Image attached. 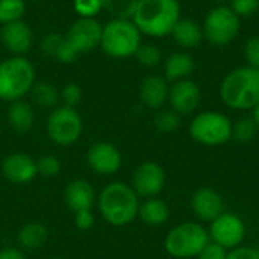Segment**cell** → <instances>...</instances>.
<instances>
[{
	"instance_id": "obj_1",
	"label": "cell",
	"mask_w": 259,
	"mask_h": 259,
	"mask_svg": "<svg viewBox=\"0 0 259 259\" xmlns=\"http://www.w3.org/2000/svg\"><path fill=\"white\" fill-rule=\"evenodd\" d=\"M179 18V0H138L132 21L141 35L164 38L171 33Z\"/></svg>"
},
{
	"instance_id": "obj_2",
	"label": "cell",
	"mask_w": 259,
	"mask_h": 259,
	"mask_svg": "<svg viewBox=\"0 0 259 259\" xmlns=\"http://www.w3.org/2000/svg\"><path fill=\"white\" fill-rule=\"evenodd\" d=\"M99 211L106 223L115 228L127 226L138 217L140 199L126 182H111L99 194Z\"/></svg>"
},
{
	"instance_id": "obj_3",
	"label": "cell",
	"mask_w": 259,
	"mask_h": 259,
	"mask_svg": "<svg viewBox=\"0 0 259 259\" xmlns=\"http://www.w3.org/2000/svg\"><path fill=\"white\" fill-rule=\"evenodd\" d=\"M220 99L232 109H253L259 102L258 68L244 65L228 73L220 85Z\"/></svg>"
},
{
	"instance_id": "obj_4",
	"label": "cell",
	"mask_w": 259,
	"mask_h": 259,
	"mask_svg": "<svg viewBox=\"0 0 259 259\" xmlns=\"http://www.w3.org/2000/svg\"><path fill=\"white\" fill-rule=\"evenodd\" d=\"M35 83V68L23 56L8 58L0 62V99L5 102L21 100Z\"/></svg>"
},
{
	"instance_id": "obj_5",
	"label": "cell",
	"mask_w": 259,
	"mask_h": 259,
	"mask_svg": "<svg viewBox=\"0 0 259 259\" xmlns=\"http://www.w3.org/2000/svg\"><path fill=\"white\" fill-rule=\"evenodd\" d=\"M209 241V234L200 223L182 222L168 231L164 247L170 256L176 259L197 258Z\"/></svg>"
},
{
	"instance_id": "obj_6",
	"label": "cell",
	"mask_w": 259,
	"mask_h": 259,
	"mask_svg": "<svg viewBox=\"0 0 259 259\" xmlns=\"http://www.w3.org/2000/svg\"><path fill=\"white\" fill-rule=\"evenodd\" d=\"M141 44V32L132 20L112 18L103 26L100 46L112 58L134 56Z\"/></svg>"
},
{
	"instance_id": "obj_7",
	"label": "cell",
	"mask_w": 259,
	"mask_h": 259,
	"mask_svg": "<svg viewBox=\"0 0 259 259\" xmlns=\"http://www.w3.org/2000/svg\"><path fill=\"white\" fill-rule=\"evenodd\" d=\"M190 135L203 146H222L232 140V123L222 112L205 111L191 120Z\"/></svg>"
},
{
	"instance_id": "obj_8",
	"label": "cell",
	"mask_w": 259,
	"mask_h": 259,
	"mask_svg": "<svg viewBox=\"0 0 259 259\" xmlns=\"http://www.w3.org/2000/svg\"><path fill=\"white\" fill-rule=\"evenodd\" d=\"M240 17L228 5L212 8L202 24L203 36L214 46L231 44L240 33Z\"/></svg>"
},
{
	"instance_id": "obj_9",
	"label": "cell",
	"mask_w": 259,
	"mask_h": 259,
	"mask_svg": "<svg viewBox=\"0 0 259 259\" xmlns=\"http://www.w3.org/2000/svg\"><path fill=\"white\" fill-rule=\"evenodd\" d=\"M83 131V123L79 112L70 106H58L52 111L46 123V132L58 146L74 144Z\"/></svg>"
},
{
	"instance_id": "obj_10",
	"label": "cell",
	"mask_w": 259,
	"mask_h": 259,
	"mask_svg": "<svg viewBox=\"0 0 259 259\" xmlns=\"http://www.w3.org/2000/svg\"><path fill=\"white\" fill-rule=\"evenodd\" d=\"M209 238L212 243L222 246L228 252L241 246L246 237V225L237 214L223 212L215 220L211 222L208 229Z\"/></svg>"
},
{
	"instance_id": "obj_11",
	"label": "cell",
	"mask_w": 259,
	"mask_h": 259,
	"mask_svg": "<svg viewBox=\"0 0 259 259\" xmlns=\"http://www.w3.org/2000/svg\"><path fill=\"white\" fill-rule=\"evenodd\" d=\"M131 187L138 197H158L165 187V171L158 162L144 161L135 168Z\"/></svg>"
},
{
	"instance_id": "obj_12",
	"label": "cell",
	"mask_w": 259,
	"mask_h": 259,
	"mask_svg": "<svg viewBox=\"0 0 259 259\" xmlns=\"http://www.w3.org/2000/svg\"><path fill=\"white\" fill-rule=\"evenodd\" d=\"M102 30H103V26L97 20L79 18L70 26L65 35V39L70 44V47L79 55L83 52H90L96 49L97 46H100Z\"/></svg>"
},
{
	"instance_id": "obj_13",
	"label": "cell",
	"mask_w": 259,
	"mask_h": 259,
	"mask_svg": "<svg viewBox=\"0 0 259 259\" xmlns=\"http://www.w3.org/2000/svg\"><path fill=\"white\" fill-rule=\"evenodd\" d=\"M87 162L94 173L109 176L121 168L123 155L115 144L108 141H99L88 149Z\"/></svg>"
},
{
	"instance_id": "obj_14",
	"label": "cell",
	"mask_w": 259,
	"mask_h": 259,
	"mask_svg": "<svg viewBox=\"0 0 259 259\" xmlns=\"http://www.w3.org/2000/svg\"><path fill=\"white\" fill-rule=\"evenodd\" d=\"M202 100V91L199 85L191 79L173 82L168 91V102L175 112L182 115L193 114Z\"/></svg>"
},
{
	"instance_id": "obj_15",
	"label": "cell",
	"mask_w": 259,
	"mask_h": 259,
	"mask_svg": "<svg viewBox=\"0 0 259 259\" xmlns=\"http://www.w3.org/2000/svg\"><path fill=\"white\" fill-rule=\"evenodd\" d=\"M2 173L6 181L15 185H24L32 182L36 175V161L21 152H15L8 155L2 162Z\"/></svg>"
},
{
	"instance_id": "obj_16",
	"label": "cell",
	"mask_w": 259,
	"mask_h": 259,
	"mask_svg": "<svg viewBox=\"0 0 259 259\" xmlns=\"http://www.w3.org/2000/svg\"><path fill=\"white\" fill-rule=\"evenodd\" d=\"M191 209L199 220L211 223L225 212V203L222 196L215 190L209 187H202L196 190L191 197Z\"/></svg>"
},
{
	"instance_id": "obj_17",
	"label": "cell",
	"mask_w": 259,
	"mask_h": 259,
	"mask_svg": "<svg viewBox=\"0 0 259 259\" xmlns=\"http://www.w3.org/2000/svg\"><path fill=\"white\" fill-rule=\"evenodd\" d=\"M0 41L9 52L21 56L30 50L33 44V33L23 20H18L3 24L0 29Z\"/></svg>"
},
{
	"instance_id": "obj_18",
	"label": "cell",
	"mask_w": 259,
	"mask_h": 259,
	"mask_svg": "<svg viewBox=\"0 0 259 259\" xmlns=\"http://www.w3.org/2000/svg\"><path fill=\"white\" fill-rule=\"evenodd\" d=\"M64 200L73 214L79 211H91L96 203V191L88 181L76 179L65 187Z\"/></svg>"
},
{
	"instance_id": "obj_19",
	"label": "cell",
	"mask_w": 259,
	"mask_h": 259,
	"mask_svg": "<svg viewBox=\"0 0 259 259\" xmlns=\"http://www.w3.org/2000/svg\"><path fill=\"white\" fill-rule=\"evenodd\" d=\"M168 82L165 77L152 74L147 76L140 87V99L143 105H146L150 109H161L164 103L168 100Z\"/></svg>"
},
{
	"instance_id": "obj_20",
	"label": "cell",
	"mask_w": 259,
	"mask_h": 259,
	"mask_svg": "<svg viewBox=\"0 0 259 259\" xmlns=\"http://www.w3.org/2000/svg\"><path fill=\"white\" fill-rule=\"evenodd\" d=\"M196 68L194 59L187 52H175L164 62V77L167 82L190 79Z\"/></svg>"
},
{
	"instance_id": "obj_21",
	"label": "cell",
	"mask_w": 259,
	"mask_h": 259,
	"mask_svg": "<svg viewBox=\"0 0 259 259\" xmlns=\"http://www.w3.org/2000/svg\"><path fill=\"white\" fill-rule=\"evenodd\" d=\"M175 39V42L182 47V49H194L197 47L203 36V29L202 26L193 20V18H179V21L175 24L171 33H170Z\"/></svg>"
},
{
	"instance_id": "obj_22",
	"label": "cell",
	"mask_w": 259,
	"mask_h": 259,
	"mask_svg": "<svg viewBox=\"0 0 259 259\" xmlns=\"http://www.w3.org/2000/svg\"><path fill=\"white\" fill-rule=\"evenodd\" d=\"M8 123L18 134L30 131L35 123V111L32 105L24 102L23 99L11 102L8 108Z\"/></svg>"
},
{
	"instance_id": "obj_23",
	"label": "cell",
	"mask_w": 259,
	"mask_h": 259,
	"mask_svg": "<svg viewBox=\"0 0 259 259\" xmlns=\"http://www.w3.org/2000/svg\"><path fill=\"white\" fill-rule=\"evenodd\" d=\"M47 240L49 231L39 222H29L23 225L17 235L18 246L24 250H38L47 243Z\"/></svg>"
},
{
	"instance_id": "obj_24",
	"label": "cell",
	"mask_w": 259,
	"mask_h": 259,
	"mask_svg": "<svg viewBox=\"0 0 259 259\" xmlns=\"http://www.w3.org/2000/svg\"><path fill=\"white\" fill-rule=\"evenodd\" d=\"M138 217L147 226H161L168 220L170 208L162 199L150 197L140 203Z\"/></svg>"
},
{
	"instance_id": "obj_25",
	"label": "cell",
	"mask_w": 259,
	"mask_h": 259,
	"mask_svg": "<svg viewBox=\"0 0 259 259\" xmlns=\"http://www.w3.org/2000/svg\"><path fill=\"white\" fill-rule=\"evenodd\" d=\"M41 50L46 56H52L64 64L73 62L77 58V53L70 47L65 36H61L59 33L47 35L41 42Z\"/></svg>"
},
{
	"instance_id": "obj_26",
	"label": "cell",
	"mask_w": 259,
	"mask_h": 259,
	"mask_svg": "<svg viewBox=\"0 0 259 259\" xmlns=\"http://www.w3.org/2000/svg\"><path fill=\"white\" fill-rule=\"evenodd\" d=\"M30 97H32V102L38 108L50 109L58 105L61 94L53 85H50L47 82H35L30 90Z\"/></svg>"
},
{
	"instance_id": "obj_27",
	"label": "cell",
	"mask_w": 259,
	"mask_h": 259,
	"mask_svg": "<svg viewBox=\"0 0 259 259\" xmlns=\"http://www.w3.org/2000/svg\"><path fill=\"white\" fill-rule=\"evenodd\" d=\"M138 0H100L102 9L118 20H132Z\"/></svg>"
},
{
	"instance_id": "obj_28",
	"label": "cell",
	"mask_w": 259,
	"mask_h": 259,
	"mask_svg": "<svg viewBox=\"0 0 259 259\" xmlns=\"http://www.w3.org/2000/svg\"><path fill=\"white\" fill-rule=\"evenodd\" d=\"M259 132L258 124L255 123L253 117H241L237 123L232 124V138L238 143H249L252 141Z\"/></svg>"
},
{
	"instance_id": "obj_29",
	"label": "cell",
	"mask_w": 259,
	"mask_h": 259,
	"mask_svg": "<svg viewBox=\"0 0 259 259\" xmlns=\"http://www.w3.org/2000/svg\"><path fill=\"white\" fill-rule=\"evenodd\" d=\"M134 56L143 67H147V68H153L159 65L162 61V53L159 47L152 42H141Z\"/></svg>"
},
{
	"instance_id": "obj_30",
	"label": "cell",
	"mask_w": 259,
	"mask_h": 259,
	"mask_svg": "<svg viewBox=\"0 0 259 259\" xmlns=\"http://www.w3.org/2000/svg\"><path fill=\"white\" fill-rule=\"evenodd\" d=\"M26 12L24 0H0V23L8 24L21 20Z\"/></svg>"
},
{
	"instance_id": "obj_31",
	"label": "cell",
	"mask_w": 259,
	"mask_h": 259,
	"mask_svg": "<svg viewBox=\"0 0 259 259\" xmlns=\"http://www.w3.org/2000/svg\"><path fill=\"white\" fill-rule=\"evenodd\" d=\"M155 127L162 134H171L181 126V115L173 109H161L153 118Z\"/></svg>"
},
{
	"instance_id": "obj_32",
	"label": "cell",
	"mask_w": 259,
	"mask_h": 259,
	"mask_svg": "<svg viewBox=\"0 0 259 259\" xmlns=\"http://www.w3.org/2000/svg\"><path fill=\"white\" fill-rule=\"evenodd\" d=\"M36 168L42 178H55L61 171V161L53 155H44L36 161Z\"/></svg>"
},
{
	"instance_id": "obj_33",
	"label": "cell",
	"mask_w": 259,
	"mask_h": 259,
	"mask_svg": "<svg viewBox=\"0 0 259 259\" xmlns=\"http://www.w3.org/2000/svg\"><path fill=\"white\" fill-rule=\"evenodd\" d=\"M229 8L241 18L252 17L259 11V0H231Z\"/></svg>"
},
{
	"instance_id": "obj_34",
	"label": "cell",
	"mask_w": 259,
	"mask_h": 259,
	"mask_svg": "<svg viewBox=\"0 0 259 259\" xmlns=\"http://www.w3.org/2000/svg\"><path fill=\"white\" fill-rule=\"evenodd\" d=\"M73 8L80 18H94V15L102 9V3L100 0H74Z\"/></svg>"
},
{
	"instance_id": "obj_35",
	"label": "cell",
	"mask_w": 259,
	"mask_h": 259,
	"mask_svg": "<svg viewBox=\"0 0 259 259\" xmlns=\"http://www.w3.org/2000/svg\"><path fill=\"white\" fill-rule=\"evenodd\" d=\"M61 99L64 100V106L74 108L82 100V90L77 83H67L61 91Z\"/></svg>"
},
{
	"instance_id": "obj_36",
	"label": "cell",
	"mask_w": 259,
	"mask_h": 259,
	"mask_svg": "<svg viewBox=\"0 0 259 259\" xmlns=\"http://www.w3.org/2000/svg\"><path fill=\"white\" fill-rule=\"evenodd\" d=\"M244 59L249 67L259 70V36L250 38L244 44Z\"/></svg>"
},
{
	"instance_id": "obj_37",
	"label": "cell",
	"mask_w": 259,
	"mask_h": 259,
	"mask_svg": "<svg viewBox=\"0 0 259 259\" xmlns=\"http://www.w3.org/2000/svg\"><path fill=\"white\" fill-rule=\"evenodd\" d=\"M228 258V250L223 249L222 246L209 241L203 250L197 255V259H226Z\"/></svg>"
},
{
	"instance_id": "obj_38",
	"label": "cell",
	"mask_w": 259,
	"mask_h": 259,
	"mask_svg": "<svg viewBox=\"0 0 259 259\" xmlns=\"http://www.w3.org/2000/svg\"><path fill=\"white\" fill-rule=\"evenodd\" d=\"M94 214L91 211H79L74 214V225L80 231H90L94 226Z\"/></svg>"
},
{
	"instance_id": "obj_39",
	"label": "cell",
	"mask_w": 259,
	"mask_h": 259,
	"mask_svg": "<svg viewBox=\"0 0 259 259\" xmlns=\"http://www.w3.org/2000/svg\"><path fill=\"white\" fill-rule=\"evenodd\" d=\"M226 259H259V252L252 247H237L228 252Z\"/></svg>"
},
{
	"instance_id": "obj_40",
	"label": "cell",
	"mask_w": 259,
	"mask_h": 259,
	"mask_svg": "<svg viewBox=\"0 0 259 259\" xmlns=\"http://www.w3.org/2000/svg\"><path fill=\"white\" fill-rule=\"evenodd\" d=\"M0 259H27L24 252L14 247H6L0 250Z\"/></svg>"
},
{
	"instance_id": "obj_41",
	"label": "cell",
	"mask_w": 259,
	"mask_h": 259,
	"mask_svg": "<svg viewBox=\"0 0 259 259\" xmlns=\"http://www.w3.org/2000/svg\"><path fill=\"white\" fill-rule=\"evenodd\" d=\"M253 111V114H252V117H253V120H255V123L258 124L259 127V102L255 105V108L252 109Z\"/></svg>"
},
{
	"instance_id": "obj_42",
	"label": "cell",
	"mask_w": 259,
	"mask_h": 259,
	"mask_svg": "<svg viewBox=\"0 0 259 259\" xmlns=\"http://www.w3.org/2000/svg\"><path fill=\"white\" fill-rule=\"evenodd\" d=\"M217 2H219V3H220V5H225V3H226V2H231V0H217Z\"/></svg>"
},
{
	"instance_id": "obj_43",
	"label": "cell",
	"mask_w": 259,
	"mask_h": 259,
	"mask_svg": "<svg viewBox=\"0 0 259 259\" xmlns=\"http://www.w3.org/2000/svg\"><path fill=\"white\" fill-rule=\"evenodd\" d=\"M52 259H67V258H59V256H58V258H52Z\"/></svg>"
},
{
	"instance_id": "obj_44",
	"label": "cell",
	"mask_w": 259,
	"mask_h": 259,
	"mask_svg": "<svg viewBox=\"0 0 259 259\" xmlns=\"http://www.w3.org/2000/svg\"><path fill=\"white\" fill-rule=\"evenodd\" d=\"M258 225H259V214H258Z\"/></svg>"
},
{
	"instance_id": "obj_45",
	"label": "cell",
	"mask_w": 259,
	"mask_h": 259,
	"mask_svg": "<svg viewBox=\"0 0 259 259\" xmlns=\"http://www.w3.org/2000/svg\"><path fill=\"white\" fill-rule=\"evenodd\" d=\"M258 252H259V250H258Z\"/></svg>"
}]
</instances>
